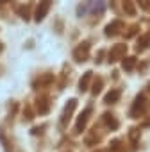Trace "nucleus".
Returning a JSON list of instances; mask_svg holds the SVG:
<instances>
[{"instance_id":"nucleus-6","label":"nucleus","mask_w":150,"mask_h":152,"mask_svg":"<svg viewBox=\"0 0 150 152\" xmlns=\"http://www.w3.org/2000/svg\"><path fill=\"white\" fill-rule=\"evenodd\" d=\"M120 27H122V22H113V23H109V27L106 29V34H107V36H111V34H114Z\"/></svg>"},{"instance_id":"nucleus-8","label":"nucleus","mask_w":150,"mask_h":152,"mask_svg":"<svg viewBox=\"0 0 150 152\" xmlns=\"http://www.w3.org/2000/svg\"><path fill=\"white\" fill-rule=\"evenodd\" d=\"M134 64H136V59H134V57H127V59L123 61V68H125L127 72H130Z\"/></svg>"},{"instance_id":"nucleus-10","label":"nucleus","mask_w":150,"mask_h":152,"mask_svg":"<svg viewBox=\"0 0 150 152\" xmlns=\"http://www.w3.org/2000/svg\"><path fill=\"white\" fill-rule=\"evenodd\" d=\"M98 91H100V81H97V84H95V88H93V93H95V95H97Z\"/></svg>"},{"instance_id":"nucleus-9","label":"nucleus","mask_w":150,"mask_h":152,"mask_svg":"<svg viewBox=\"0 0 150 152\" xmlns=\"http://www.w3.org/2000/svg\"><path fill=\"white\" fill-rule=\"evenodd\" d=\"M91 79V72L90 73H86L84 77H82V81H81V90H86V86H88V81Z\"/></svg>"},{"instance_id":"nucleus-1","label":"nucleus","mask_w":150,"mask_h":152,"mask_svg":"<svg viewBox=\"0 0 150 152\" xmlns=\"http://www.w3.org/2000/svg\"><path fill=\"white\" fill-rule=\"evenodd\" d=\"M146 109V100L143 99V97H138L136 99V102L132 104V109H130V116H134V118H138L143 111Z\"/></svg>"},{"instance_id":"nucleus-4","label":"nucleus","mask_w":150,"mask_h":152,"mask_svg":"<svg viewBox=\"0 0 150 152\" xmlns=\"http://www.w3.org/2000/svg\"><path fill=\"white\" fill-rule=\"evenodd\" d=\"M75 100H70L68 104H66V107H64V116H63V124H68V120H70V116H71V109L75 107Z\"/></svg>"},{"instance_id":"nucleus-7","label":"nucleus","mask_w":150,"mask_h":152,"mask_svg":"<svg viewBox=\"0 0 150 152\" xmlns=\"http://www.w3.org/2000/svg\"><path fill=\"white\" fill-rule=\"evenodd\" d=\"M118 99H120V93H118L116 90H113V91H109V93H107L106 102H107V104H113V102H116Z\"/></svg>"},{"instance_id":"nucleus-2","label":"nucleus","mask_w":150,"mask_h":152,"mask_svg":"<svg viewBox=\"0 0 150 152\" xmlns=\"http://www.w3.org/2000/svg\"><path fill=\"white\" fill-rule=\"evenodd\" d=\"M88 48H90V43H81L79 45V48L77 50H75V59H77V61H84L88 56H86V52H88Z\"/></svg>"},{"instance_id":"nucleus-11","label":"nucleus","mask_w":150,"mask_h":152,"mask_svg":"<svg viewBox=\"0 0 150 152\" xmlns=\"http://www.w3.org/2000/svg\"><path fill=\"white\" fill-rule=\"evenodd\" d=\"M143 7H150V0H141V2H139Z\"/></svg>"},{"instance_id":"nucleus-5","label":"nucleus","mask_w":150,"mask_h":152,"mask_svg":"<svg viewBox=\"0 0 150 152\" xmlns=\"http://www.w3.org/2000/svg\"><path fill=\"white\" fill-rule=\"evenodd\" d=\"M88 116H90V109H86L81 116H79V120H77V132H81L82 129H84V125H86V120H88Z\"/></svg>"},{"instance_id":"nucleus-12","label":"nucleus","mask_w":150,"mask_h":152,"mask_svg":"<svg viewBox=\"0 0 150 152\" xmlns=\"http://www.w3.org/2000/svg\"><path fill=\"white\" fill-rule=\"evenodd\" d=\"M145 125H146V127H150V118H148V120L145 122Z\"/></svg>"},{"instance_id":"nucleus-3","label":"nucleus","mask_w":150,"mask_h":152,"mask_svg":"<svg viewBox=\"0 0 150 152\" xmlns=\"http://www.w3.org/2000/svg\"><path fill=\"white\" fill-rule=\"evenodd\" d=\"M48 6H50V0H41V4H39V7H38V13H36V16H34L36 22H41V18L47 15Z\"/></svg>"}]
</instances>
